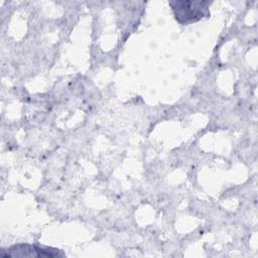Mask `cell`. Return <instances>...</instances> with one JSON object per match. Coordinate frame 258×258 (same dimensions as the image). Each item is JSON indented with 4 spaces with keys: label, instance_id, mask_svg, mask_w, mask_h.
Returning <instances> with one entry per match:
<instances>
[{
    "label": "cell",
    "instance_id": "1",
    "mask_svg": "<svg viewBox=\"0 0 258 258\" xmlns=\"http://www.w3.org/2000/svg\"><path fill=\"white\" fill-rule=\"evenodd\" d=\"M169 5L175 19L181 24L195 22L210 15L208 1H171Z\"/></svg>",
    "mask_w": 258,
    "mask_h": 258
},
{
    "label": "cell",
    "instance_id": "2",
    "mask_svg": "<svg viewBox=\"0 0 258 258\" xmlns=\"http://www.w3.org/2000/svg\"><path fill=\"white\" fill-rule=\"evenodd\" d=\"M2 257H40V258H53L63 256L58 249L42 247L29 244L14 245L6 250H2Z\"/></svg>",
    "mask_w": 258,
    "mask_h": 258
}]
</instances>
